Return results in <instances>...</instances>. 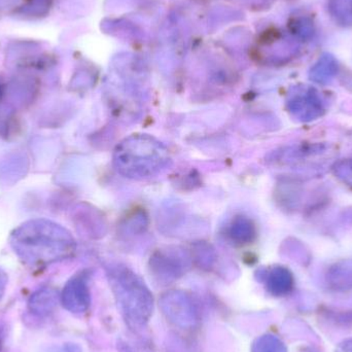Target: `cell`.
Wrapping results in <instances>:
<instances>
[{
	"instance_id": "obj_1",
	"label": "cell",
	"mask_w": 352,
	"mask_h": 352,
	"mask_svg": "<svg viewBox=\"0 0 352 352\" xmlns=\"http://www.w3.org/2000/svg\"><path fill=\"white\" fill-rule=\"evenodd\" d=\"M119 175L144 180L164 173L173 163L168 148L150 134L136 133L122 140L113 158Z\"/></svg>"
},
{
	"instance_id": "obj_2",
	"label": "cell",
	"mask_w": 352,
	"mask_h": 352,
	"mask_svg": "<svg viewBox=\"0 0 352 352\" xmlns=\"http://www.w3.org/2000/svg\"><path fill=\"white\" fill-rule=\"evenodd\" d=\"M107 273L126 324L132 330L144 329L154 311L152 292L142 277L125 265H111L107 267Z\"/></svg>"
},
{
	"instance_id": "obj_3",
	"label": "cell",
	"mask_w": 352,
	"mask_h": 352,
	"mask_svg": "<svg viewBox=\"0 0 352 352\" xmlns=\"http://www.w3.org/2000/svg\"><path fill=\"white\" fill-rule=\"evenodd\" d=\"M160 308L169 322L182 330H192L198 326L199 314L196 304L184 292L169 291L163 294Z\"/></svg>"
},
{
	"instance_id": "obj_4",
	"label": "cell",
	"mask_w": 352,
	"mask_h": 352,
	"mask_svg": "<svg viewBox=\"0 0 352 352\" xmlns=\"http://www.w3.org/2000/svg\"><path fill=\"white\" fill-rule=\"evenodd\" d=\"M188 267V254L177 248H163L151 256V272L157 280L162 283L177 280Z\"/></svg>"
},
{
	"instance_id": "obj_5",
	"label": "cell",
	"mask_w": 352,
	"mask_h": 352,
	"mask_svg": "<svg viewBox=\"0 0 352 352\" xmlns=\"http://www.w3.org/2000/svg\"><path fill=\"white\" fill-rule=\"evenodd\" d=\"M287 109L299 121L310 122L324 115V104L316 89L299 87L289 95Z\"/></svg>"
},
{
	"instance_id": "obj_6",
	"label": "cell",
	"mask_w": 352,
	"mask_h": 352,
	"mask_svg": "<svg viewBox=\"0 0 352 352\" xmlns=\"http://www.w3.org/2000/svg\"><path fill=\"white\" fill-rule=\"evenodd\" d=\"M61 303L72 314H82L88 311L91 293L87 276L76 275L66 283L61 294Z\"/></svg>"
},
{
	"instance_id": "obj_7",
	"label": "cell",
	"mask_w": 352,
	"mask_h": 352,
	"mask_svg": "<svg viewBox=\"0 0 352 352\" xmlns=\"http://www.w3.org/2000/svg\"><path fill=\"white\" fill-rule=\"evenodd\" d=\"M263 280L271 295L281 297L293 289L294 277L285 267L275 266L263 272Z\"/></svg>"
},
{
	"instance_id": "obj_8",
	"label": "cell",
	"mask_w": 352,
	"mask_h": 352,
	"mask_svg": "<svg viewBox=\"0 0 352 352\" xmlns=\"http://www.w3.org/2000/svg\"><path fill=\"white\" fill-rule=\"evenodd\" d=\"M226 234L230 241L236 245L252 243L256 237V228L254 221L244 215H237L226 228Z\"/></svg>"
},
{
	"instance_id": "obj_9",
	"label": "cell",
	"mask_w": 352,
	"mask_h": 352,
	"mask_svg": "<svg viewBox=\"0 0 352 352\" xmlns=\"http://www.w3.org/2000/svg\"><path fill=\"white\" fill-rule=\"evenodd\" d=\"M57 294L51 289H43L31 296L28 302L31 314L37 316H47L53 314L57 306Z\"/></svg>"
},
{
	"instance_id": "obj_10",
	"label": "cell",
	"mask_w": 352,
	"mask_h": 352,
	"mask_svg": "<svg viewBox=\"0 0 352 352\" xmlns=\"http://www.w3.org/2000/svg\"><path fill=\"white\" fill-rule=\"evenodd\" d=\"M338 72V62L331 54H324L312 66L309 72L310 80L318 84L326 85L334 78Z\"/></svg>"
},
{
	"instance_id": "obj_11",
	"label": "cell",
	"mask_w": 352,
	"mask_h": 352,
	"mask_svg": "<svg viewBox=\"0 0 352 352\" xmlns=\"http://www.w3.org/2000/svg\"><path fill=\"white\" fill-rule=\"evenodd\" d=\"M328 280L334 289H351L352 262L340 263L333 267L329 272Z\"/></svg>"
},
{
	"instance_id": "obj_12",
	"label": "cell",
	"mask_w": 352,
	"mask_h": 352,
	"mask_svg": "<svg viewBox=\"0 0 352 352\" xmlns=\"http://www.w3.org/2000/svg\"><path fill=\"white\" fill-rule=\"evenodd\" d=\"M329 12L341 26H352V0H329Z\"/></svg>"
},
{
	"instance_id": "obj_13",
	"label": "cell",
	"mask_w": 352,
	"mask_h": 352,
	"mask_svg": "<svg viewBox=\"0 0 352 352\" xmlns=\"http://www.w3.org/2000/svg\"><path fill=\"white\" fill-rule=\"evenodd\" d=\"M252 352H287L285 343L273 336L264 335L260 337L252 347Z\"/></svg>"
},
{
	"instance_id": "obj_14",
	"label": "cell",
	"mask_w": 352,
	"mask_h": 352,
	"mask_svg": "<svg viewBox=\"0 0 352 352\" xmlns=\"http://www.w3.org/2000/svg\"><path fill=\"white\" fill-rule=\"evenodd\" d=\"M333 171L341 182L352 188V159L339 161L333 166Z\"/></svg>"
},
{
	"instance_id": "obj_15",
	"label": "cell",
	"mask_w": 352,
	"mask_h": 352,
	"mask_svg": "<svg viewBox=\"0 0 352 352\" xmlns=\"http://www.w3.org/2000/svg\"><path fill=\"white\" fill-rule=\"evenodd\" d=\"M6 283H8V277L3 271L0 270V300L3 297L4 292L6 289Z\"/></svg>"
},
{
	"instance_id": "obj_16",
	"label": "cell",
	"mask_w": 352,
	"mask_h": 352,
	"mask_svg": "<svg viewBox=\"0 0 352 352\" xmlns=\"http://www.w3.org/2000/svg\"><path fill=\"white\" fill-rule=\"evenodd\" d=\"M2 339H3V336H2V332L1 330H0V349H1L2 347Z\"/></svg>"
}]
</instances>
